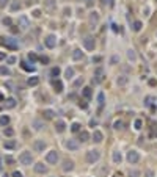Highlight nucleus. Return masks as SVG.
<instances>
[{
	"instance_id": "a19ab883",
	"label": "nucleus",
	"mask_w": 157,
	"mask_h": 177,
	"mask_svg": "<svg viewBox=\"0 0 157 177\" xmlns=\"http://www.w3.org/2000/svg\"><path fill=\"white\" fill-rule=\"evenodd\" d=\"M142 27H143V24L140 21H135L133 22V30H135V32H140V30H142Z\"/></svg>"
},
{
	"instance_id": "c85d7f7f",
	"label": "nucleus",
	"mask_w": 157,
	"mask_h": 177,
	"mask_svg": "<svg viewBox=\"0 0 157 177\" xmlns=\"http://www.w3.org/2000/svg\"><path fill=\"white\" fill-rule=\"evenodd\" d=\"M74 74H75V71H74V68H68V69H66V71H65V77H66V78H72V77H74Z\"/></svg>"
},
{
	"instance_id": "8fccbe9b",
	"label": "nucleus",
	"mask_w": 157,
	"mask_h": 177,
	"mask_svg": "<svg viewBox=\"0 0 157 177\" xmlns=\"http://www.w3.org/2000/svg\"><path fill=\"white\" fill-rule=\"evenodd\" d=\"M3 24H5V25H11L13 21H11L9 17H5V19H3Z\"/></svg>"
},
{
	"instance_id": "ea45409f",
	"label": "nucleus",
	"mask_w": 157,
	"mask_h": 177,
	"mask_svg": "<svg viewBox=\"0 0 157 177\" xmlns=\"http://www.w3.org/2000/svg\"><path fill=\"white\" fill-rule=\"evenodd\" d=\"M3 135H5V136H13V135H14V130L9 129V127H8V129L5 127V130H3Z\"/></svg>"
},
{
	"instance_id": "1a4fd4ad",
	"label": "nucleus",
	"mask_w": 157,
	"mask_h": 177,
	"mask_svg": "<svg viewBox=\"0 0 157 177\" xmlns=\"http://www.w3.org/2000/svg\"><path fill=\"white\" fill-rule=\"evenodd\" d=\"M65 146H66V149H69V151H77L80 148V143L77 139H68V141L65 143Z\"/></svg>"
},
{
	"instance_id": "c756f323",
	"label": "nucleus",
	"mask_w": 157,
	"mask_h": 177,
	"mask_svg": "<svg viewBox=\"0 0 157 177\" xmlns=\"http://www.w3.org/2000/svg\"><path fill=\"white\" fill-rule=\"evenodd\" d=\"M98 103H99V107H101V108L104 107V103H105V96H104V93H102V91L98 94Z\"/></svg>"
},
{
	"instance_id": "9d476101",
	"label": "nucleus",
	"mask_w": 157,
	"mask_h": 177,
	"mask_svg": "<svg viewBox=\"0 0 157 177\" xmlns=\"http://www.w3.org/2000/svg\"><path fill=\"white\" fill-rule=\"evenodd\" d=\"M104 80V69L102 68H98L94 71V77H93V82L94 83H101Z\"/></svg>"
},
{
	"instance_id": "e2e57ef3",
	"label": "nucleus",
	"mask_w": 157,
	"mask_h": 177,
	"mask_svg": "<svg viewBox=\"0 0 157 177\" xmlns=\"http://www.w3.org/2000/svg\"><path fill=\"white\" fill-rule=\"evenodd\" d=\"M107 2H110V0H104V3H107Z\"/></svg>"
},
{
	"instance_id": "052dcab7",
	"label": "nucleus",
	"mask_w": 157,
	"mask_h": 177,
	"mask_svg": "<svg viewBox=\"0 0 157 177\" xmlns=\"http://www.w3.org/2000/svg\"><path fill=\"white\" fill-rule=\"evenodd\" d=\"M6 58V55H5V53H0V60H5Z\"/></svg>"
},
{
	"instance_id": "4c0bfd02",
	"label": "nucleus",
	"mask_w": 157,
	"mask_h": 177,
	"mask_svg": "<svg viewBox=\"0 0 157 177\" xmlns=\"http://www.w3.org/2000/svg\"><path fill=\"white\" fill-rule=\"evenodd\" d=\"M0 74H3V75H11V71H9L6 66H0Z\"/></svg>"
},
{
	"instance_id": "79ce46f5",
	"label": "nucleus",
	"mask_w": 157,
	"mask_h": 177,
	"mask_svg": "<svg viewBox=\"0 0 157 177\" xmlns=\"http://www.w3.org/2000/svg\"><path fill=\"white\" fill-rule=\"evenodd\" d=\"M143 125V121L142 119H135V122H133V127H135V130H140Z\"/></svg>"
},
{
	"instance_id": "aec40b11",
	"label": "nucleus",
	"mask_w": 157,
	"mask_h": 177,
	"mask_svg": "<svg viewBox=\"0 0 157 177\" xmlns=\"http://www.w3.org/2000/svg\"><path fill=\"white\" fill-rule=\"evenodd\" d=\"M72 60H74V61H80V60H83V52L80 50V49H75V50L72 52Z\"/></svg>"
},
{
	"instance_id": "49530a36",
	"label": "nucleus",
	"mask_w": 157,
	"mask_h": 177,
	"mask_svg": "<svg viewBox=\"0 0 157 177\" xmlns=\"http://www.w3.org/2000/svg\"><path fill=\"white\" fill-rule=\"evenodd\" d=\"M151 101H154V97H151V96H148V97L145 99V105H146V107H149V105H151Z\"/></svg>"
},
{
	"instance_id": "4be33fe9",
	"label": "nucleus",
	"mask_w": 157,
	"mask_h": 177,
	"mask_svg": "<svg viewBox=\"0 0 157 177\" xmlns=\"http://www.w3.org/2000/svg\"><path fill=\"white\" fill-rule=\"evenodd\" d=\"M16 146H18V143H16L14 139H8V141L3 143V148H5V149H9V151H11V149H16Z\"/></svg>"
},
{
	"instance_id": "0e129e2a",
	"label": "nucleus",
	"mask_w": 157,
	"mask_h": 177,
	"mask_svg": "<svg viewBox=\"0 0 157 177\" xmlns=\"http://www.w3.org/2000/svg\"><path fill=\"white\" fill-rule=\"evenodd\" d=\"M0 172H2V166H0Z\"/></svg>"
},
{
	"instance_id": "09e8293b",
	"label": "nucleus",
	"mask_w": 157,
	"mask_h": 177,
	"mask_svg": "<svg viewBox=\"0 0 157 177\" xmlns=\"http://www.w3.org/2000/svg\"><path fill=\"white\" fill-rule=\"evenodd\" d=\"M119 61V58H118V56H112V60H110V63H112V64H116V63H118Z\"/></svg>"
},
{
	"instance_id": "39448f33",
	"label": "nucleus",
	"mask_w": 157,
	"mask_h": 177,
	"mask_svg": "<svg viewBox=\"0 0 157 177\" xmlns=\"http://www.w3.org/2000/svg\"><path fill=\"white\" fill-rule=\"evenodd\" d=\"M83 46H85V49L86 50H94V47H96V41H94V38L93 36H85L83 38Z\"/></svg>"
},
{
	"instance_id": "ddd939ff",
	"label": "nucleus",
	"mask_w": 157,
	"mask_h": 177,
	"mask_svg": "<svg viewBox=\"0 0 157 177\" xmlns=\"http://www.w3.org/2000/svg\"><path fill=\"white\" fill-rule=\"evenodd\" d=\"M88 19H90V24H91V27H96V25L99 24V14H98L96 11H91V13H90Z\"/></svg>"
},
{
	"instance_id": "2eb2a0df",
	"label": "nucleus",
	"mask_w": 157,
	"mask_h": 177,
	"mask_svg": "<svg viewBox=\"0 0 157 177\" xmlns=\"http://www.w3.org/2000/svg\"><path fill=\"white\" fill-rule=\"evenodd\" d=\"M32 127L39 132V130H42V129L46 127V124H44V121H41V119H35V121L32 122Z\"/></svg>"
},
{
	"instance_id": "f704fd0d",
	"label": "nucleus",
	"mask_w": 157,
	"mask_h": 177,
	"mask_svg": "<svg viewBox=\"0 0 157 177\" xmlns=\"http://www.w3.org/2000/svg\"><path fill=\"white\" fill-rule=\"evenodd\" d=\"M60 72H61V71H60L58 66H57V68H52V69H51V77H53V78H55V77L60 75Z\"/></svg>"
},
{
	"instance_id": "b1692460",
	"label": "nucleus",
	"mask_w": 157,
	"mask_h": 177,
	"mask_svg": "<svg viewBox=\"0 0 157 177\" xmlns=\"http://www.w3.org/2000/svg\"><path fill=\"white\" fill-rule=\"evenodd\" d=\"M52 85H53V88H55L57 93H61V91H63V83L60 82V80H53Z\"/></svg>"
},
{
	"instance_id": "3c124183",
	"label": "nucleus",
	"mask_w": 157,
	"mask_h": 177,
	"mask_svg": "<svg viewBox=\"0 0 157 177\" xmlns=\"http://www.w3.org/2000/svg\"><path fill=\"white\" fill-rule=\"evenodd\" d=\"M5 162L11 165V163H14V158H13V157H6V158H5Z\"/></svg>"
},
{
	"instance_id": "bf43d9fd",
	"label": "nucleus",
	"mask_w": 157,
	"mask_h": 177,
	"mask_svg": "<svg viewBox=\"0 0 157 177\" xmlns=\"http://www.w3.org/2000/svg\"><path fill=\"white\" fill-rule=\"evenodd\" d=\"M41 61L42 63H49V58H47V56H41Z\"/></svg>"
},
{
	"instance_id": "f257e3e1",
	"label": "nucleus",
	"mask_w": 157,
	"mask_h": 177,
	"mask_svg": "<svg viewBox=\"0 0 157 177\" xmlns=\"http://www.w3.org/2000/svg\"><path fill=\"white\" fill-rule=\"evenodd\" d=\"M99 158H101V152H99L98 149H90L85 155L86 163H90V165H94L96 162H99Z\"/></svg>"
},
{
	"instance_id": "603ef678",
	"label": "nucleus",
	"mask_w": 157,
	"mask_h": 177,
	"mask_svg": "<svg viewBox=\"0 0 157 177\" xmlns=\"http://www.w3.org/2000/svg\"><path fill=\"white\" fill-rule=\"evenodd\" d=\"M33 16H35V17H39V16H41V11H39V9H36V11H33Z\"/></svg>"
},
{
	"instance_id": "dca6fc26",
	"label": "nucleus",
	"mask_w": 157,
	"mask_h": 177,
	"mask_svg": "<svg viewBox=\"0 0 157 177\" xmlns=\"http://www.w3.org/2000/svg\"><path fill=\"white\" fill-rule=\"evenodd\" d=\"M55 130H57V133H63L66 130V122L65 121H57V124H55Z\"/></svg>"
},
{
	"instance_id": "680f3d73",
	"label": "nucleus",
	"mask_w": 157,
	"mask_h": 177,
	"mask_svg": "<svg viewBox=\"0 0 157 177\" xmlns=\"http://www.w3.org/2000/svg\"><path fill=\"white\" fill-rule=\"evenodd\" d=\"M2 101H5V99H3V94L0 93V102H2Z\"/></svg>"
},
{
	"instance_id": "393cba45",
	"label": "nucleus",
	"mask_w": 157,
	"mask_h": 177,
	"mask_svg": "<svg viewBox=\"0 0 157 177\" xmlns=\"http://www.w3.org/2000/svg\"><path fill=\"white\" fill-rule=\"evenodd\" d=\"M27 83H28V86H36L39 83V77H36V75L30 77V78L27 80Z\"/></svg>"
},
{
	"instance_id": "6e6552de",
	"label": "nucleus",
	"mask_w": 157,
	"mask_h": 177,
	"mask_svg": "<svg viewBox=\"0 0 157 177\" xmlns=\"http://www.w3.org/2000/svg\"><path fill=\"white\" fill-rule=\"evenodd\" d=\"M44 44H46V47H47V49H53V47L57 46V36H55V35H49V36H46Z\"/></svg>"
},
{
	"instance_id": "f8f14e48",
	"label": "nucleus",
	"mask_w": 157,
	"mask_h": 177,
	"mask_svg": "<svg viewBox=\"0 0 157 177\" xmlns=\"http://www.w3.org/2000/svg\"><path fill=\"white\" fill-rule=\"evenodd\" d=\"M18 24H19V28H21V30H27L30 27V21H28L27 16H21L19 21H18Z\"/></svg>"
},
{
	"instance_id": "4d7b16f0",
	"label": "nucleus",
	"mask_w": 157,
	"mask_h": 177,
	"mask_svg": "<svg viewBox=\"0 0 157 177\" xmlns=\"http://www.w3.org/2000/svg\"><path fill=\"white\" fill-rule=\"evenodd\" d=\"M8 2H9V0H0V6H5Z\"/></svg>"
},
{
	"instance_id": "4468645a",
	"label": "nucleus",
	"mask_w": 157,
	"mask_h": 177,
	"mask_svg": "<svg viewBox=\"0 0 157 177\" xmlns=\"http://www.w3.org/2000/svg\"><path fill=\"white\" fill-rule=\"evenodd\" d=\"M61 169L65 172H69V171H72L74 169V162L72 160H65L63 162V166H61Z\"/></svg>"
},
{
	"instance_id": "13d9d810",
	"label": "nucleus",
	"mask_w": 157,
	"mask_h": 177,
	"mask_svg": "<svg viewBox=\"0 0 157 177\" xmlns=\"http://www.w3.org/2000/svg\"><path fill=\"white\" fill-rule=\"evenodd\" d=\"M93 3H94V0H86V6H93Z\"/></svg>"
},
{
	"instance_id": "9b49d317",
	"label": "nucleus",
	"mask_w": 157,
	"mask_h": 177,
	"mask_svg": "<svg viewBox=\"0 0 157 177\" xmlns=\"http://www.w3.org/2000/svg\"><path fill=\"white\" fill-rule=\"evenodd\" d=\"M33 169H35V172H38V174H46V172H47V166H46L42 162H38V163H35V166H33Z\"/></svg>"
},
{
	"instance_id": "69168bd1",
	"label": "nucleus",
	"mask_w": 157,
	"mask_h": 177,
	"mask_svg": "<svg viewBox=\"0 0 157 177\" xmlns=\"http://www.w3.org/2000/svg\"><path fill=\"white\" fill-rule=\"evenodd\" d=\"M51 177H53V176H51Z\"/></svg>"
},
{
	"instance_id": "412c9836",
	"label": "nucleus",
	"mask_w": 157,
	"mask_h": 177,
	"mask_svg": "<svg viewBox=\"0 0 157 177\" xmlns=\"http://www.w3.org/2000/svg\"><path fill=\"white\" fill-rule=\"evenodd\" d=\"M112 160H113V163H116V165H118V163H121V162H123L121 152H119V151H115V152H113V155H112Z\"/></svg>"
},
{
	"instance_id": "864d4df0",
	"label": "nucleus",
	"mask_w": 157,
	"mask_h": 177,
	"mask_svg": "<svg viewBox=\"0 0 157 177\" xmlns=\"http://www.w3.org/2000/svg\"><path fill=\"white\" fill-rule=\"evenodd\" d=\"M13 177H22V172H19V171H14V172H13Z\"/></svg>"
},
{
	"instance_id": "6ab92c4d",
	"label": "nucleus",
	"mask_w": 157,
	"mask_h": 177,
	"mask_svg": "<svg viewBox=\"0 0 157 177\" xmlns=\"http://www.w3.org/2000/svg\"><path fill=\"white\" fill-rule=\"evenodd\" d=\"M79 139H80L82 143L90 141V133L86 132V130H80V132H79Z\"/></svg>"
},
{
	"instance_id": "473e14b6",
	"label": "nucleus",
	"mask_w": 157,
	"mask_h": 177,
	"mask_svg": "<svg viewBox=\"0 0 157 177\" xmlns=\"http://www.w3.org/2000/svg\"><path fill=\"white\" fill-rule=\"evenodd\" d=\"M42 115H44L46 119H52L53 116H55V111H53V110H44V113H42Z\"/></svg>"
},
{
	"instance_id": "72a5a7b5",
	"label": "nucleus",
	"mask_w": 157,
	"mask_h": 177,
	"mask_svg": "<svg viewBox=\"0 0 157 177\" xmlns=\"http://www.w3.org/2000/svg\"><path fill=\"white\" fill-rule=\"evenodd\" d=\"M9 124V116H0V125L6 127Z\"/></svg>"
},
{
	"instance_id": "f03ea898",
	"label": "nucleus",
	"mask_w": 157,
	"mask_h": 177,
	"mask_svg": "<svg viewBox=\"0 0 157 177\" xmlns=\"http://www.w3.org/2000/svg\"><path fill=\"white\" fill-rule=\"evenodd\" d=\"M19 163L21 165H24V166H30L33 163V155H32V152H28V151H24L19 155Z\"/></svg>"
},
{
	"instance_id": "2f4dec72",
	"label": "nucleus",
	"mask_w": 157,
	"mask_h": 177,
	"mask_svg": "<svg viewBox=\"0 0 157 177\" xmlns=\"http://www.w3.org/2000/svg\"><path fill=\"white\" fill-rule=\"evenodd\" d=\"M21 8H22V5L19 0H14V2L11 3V11H18V9H21Z\"/></svg>"
},
{
	"instance_id": "a211bd4d",
	"label": "nucleus",
	"mask_w": 157,
	"mask_h": 177,
	"mask_svg": "<svg viewBox=\"0 0 157 177\" xmlns=\"http://www.w3.org/2000/svg\"><path fill=\"white\" fill-rule=\"evenodd\" d=\"M102 139H104V135H102V132H99V130H94V132H93V141H94V143H102Z\"/></svg>"
},
{
	"instance_id": "c03bdc74",
	"label": "nucleus",
	"mask_w": 157,
	"mask_h": 177,
	"mask_svg": "<svg viewBox=\"0 0 157 177\" xmlns=\"http://www.w3.org/2000/svg\"><path fill=\"white\" fill-rule=\"evenodd\" d=\"M16 60H18L16 56H8V58H6V63H8V64H14Z\"/></svg>"
},
{
	"instance_id": "7c9ffc66",
	"label": "nucleus",
	"mask_w": 157,
	"mask_h": 177,
	"mask_svg": "<svg viewBox=\"0 0 157 177\" xmlns=\"http://www.w3.org/2000/svg\"><path fill=\"white\" fill-rule=\"evenodd\" d=\"M44 5H46V8L53 9L57 6V2H55V0H44Z\"/></svg>"
},
{
	"instance_id": "e433bc0d",
	"label": "nucleus",
	"mask_w": 157,
	"mask_h": 177,
	"mask_svg": "<svg viewBox=\"0 0 157 177\" xmlns=\"http://www.w3.org/2000/svg\"><path fill=\"white\" fill-rule=\"evenodd\" d=\"M127 176H129V177H140V176H142V172H140L138 169H131Z\"/></svg>"
},
{
	"instance_id": "de8ad7c7",
	"label": "nucleus",
	"mask_w": 157,
	"mask_h": 177,
	"mask_svg": "<svg viewBox=\"0 0 157 177\" xmlns=\"http://www.w3.org/2000/svg\"><path fill=\"white\" fill-rule=\"evenodd\" d=\"M145 177H154V171H152V169H148V171H145Z\"/></svg>"
},
{
	"instance_id": "cd10ccee",
	"label": "nucleus",
	"mask_w": 157,
	"mask_h": 177,
	"mask_svg": "<svg viewBox=\"0 0 157 177\" xmlns=\"http://www.w3.org/2000/svg\"><path fill=\"white\" fill-rule=\"evenodd\" d=\"M3 102H5L6 108H14V107H16V99H13V97L6 99V101H3Z\"/></svg>"
},
{
	"instance_id": "7ed1b4c3",
	"label": "nucleus",
	"mask_w": 157,
	"mask_h": 177,
	"mask_svg": "<svg viewBox=\"0 0 157 177\" xmlns=\"http://www.w3.org/2000/svg\"><path fill=\"white\" fill-rule=\"evenodd\" d=\"M0 42H2L6 49H11V50L18 49V42H16L14 38H0Z\"/></svg>"
},
{
	"instance_id": "5701e85b",
	"label": "nucleus",
	"mask_w": 157,
	"mask_h": 177,
	"mask_svg": "<svg viewBox=\"0 0 157 177\" xmlns=\"http://www.w3.org/2000/svg\"><path fill=\"white\" fill-rule=\"evenodd\" d=\"M82 96H83L85 99H88V101H90V99H91V96H93L91 88H90V86H85V88L82 89Z\"/></svg>"
},
{
	"instance_id": "423d86ee",
	"label": "nucleus",
	"mask_w": 157,
	"mask_h": 177,
	"mask_svg": "<svg viewBox=\"0 0 157 177\" xmlns=\"http://www.w3.org/2000/svg\"><path fill=\"white\" fill-rule=\"evenodd\" d=\"M127 162L131 163V165H135V163L140 162V154L137 151H129L127 152Z\"/></svg>"
},
{
	"instance_id": "58836bf2",
	"label": "nucleus",
	"mask_w": 157,
	"mask_h": 177,
	"mask_svg": "<svg viewBox=\"0 0 157 177\" xmlns=\"http://www.w3.org/2000/svg\"><path fill=\"white\" fill-rule=\"evenodd\" d=\"M80 129H82V125H80L79 122H74V124L71 125V132H74V133L75 132H80Z\"/></svg>"
},
{
	"instance_id": "bb28decb",
	"label": "nucleus",
	"mask_w": 157,
	"mask_h": 177,
	"mask_svg": "<svg viewBox=\"0 0 157 177\" xmlns=\"http://www.w3.org/2000/svg\"><path fill=\"white\" fill-rule=\"evenodd\" d=\"M127 60H129V61H132V63L137 61V53H135V50L129 49V50H127Z\"/></svg>"
},
{
	"instance_id": "c9c22d12",
	"label": "nucleus",
	"mask_w": 157,
	"mask_h": 177,
	"mask_svg": "<svg viewBox=\"0 0 157 177\" xmlns=\"http://www.w3.org/2000/svg\"><path fill=\"white\" fill-rule=\"evenodd\" d=\"M123 125H124V122H123L121 119H118V121H115V124H113V129H115V130H121Z\"/></svg>"
},
{
	"instance_id": "20e7f679",
	"label": "nucleus",
	"mask_w": 157,
	"mask_h": 177,
	"mask_svg": "<svg viewBox=\"0 0 157 177\" xmlns=\"http://www.w3.org/2000/svg\"><path fill=\"white\" fill-rule=\"evenodd\" d=\"M58 160H60V155H58L57 151H51V152H47V155H46V162H47L49 165H57Z\"/></svg>"
},
{
	"instance_id": "6e6d98bb",
	"label": "nucleus",
	"mask_w": 157,
	"mask_h": 177,
	"mask_svg": "<svg viewBox=\"0 0 157 177\" xmlns=\"http://www.w3.org/2000/svg\"><path fill=\"white\" fill-rule=\"evenodd\" d=\"M99 61H101V56H96V58L93 56V63H99Z\"/></svg>"
},
{
	"instance_id": "5fc2aeb1",
	"label": "nucleus",
	"mask_w": 157,
	"mask_h": 177,
	"mask_svg": "<svg viewBox=\"0 0 157 177\" xmlns=\"http://www.w3.org/2000/svg\"><path fill=\"white\" fill-rule=\"evenodd\" d=\"M96 124H98V121H96V119H91V121H90V125H91V127H94Z\"/></svg>"
},
{
	"instance_id": "0eeeda50",
	"label": "nucleus",
	"mask_w": 157,
	"mask_h": 177,
	"mask_svg": "<svg viewBox=\"0 0 157 177\" xmlns=\"http://www.w3.org/2000/svg\"><path fill=\"white\" fill-rule=\"evenodd\" d=\"M46 141L44 139H35L33 141V149H35V152H44V149H46Z\"/></svg>"
},
{
	"instance_id": "a878e982",
	"label": "nucleus",
	"mask_w": 157,
	"mask_h": 177,
	"mask_svg": "<svg viewBox=\"0 0 157 177\" xmlns=\"http://www.w3.org/2000/svg\"><path fill=\"white\" fill-rule=\"evenodd\" d=\"M21 68L24 69V71H27V72H35V66H30L28 63H25V61L21 63Z\"/></svg>"
},
{
	"instance_id": "f3484780",
	"label": "nucleus",
	"mask_w": 157,
	"mask_h": 177,
	"mask_svg": "<svg viewBox=\"0 0 157 177\" xmlns=\"http://www.w3.org/2000/svg\"><path fill=\"white\" fill-rule=\"evenodd\" d=\"M129 83V77L127 75H119L118 78H116V85L118 86H126Z\"/></svg>"
},
{
	"instance_id": "a18cd8bd",
	"label": "nucleus",
	"mask_w": 157,
	"mask_h": 177,
	"mask_svg": "<svg viewBox=\"0 0 157 177\" xmlns=\"http://www.w3.org/2000/svg\"><path fill=\"white\" fill-rule=\"evenodd\" d=\"M28 60H30V61H32V64H33V63H35L36 60H38V56H36L35 53H28Z\"/></svg>"
},
{
	"instance_id": "37998d69",
	"label": "nucleus",
	"mask_w": 157,
	"mask_h": 177,
	"mask_svg": "<svg viewBox=\"0 0 157 177\" xmlns=\"http://www.w3.org/2000/svg\"><path fill=\"white\" fill-rule=\"evenodd\" d=\"M82 85H83V77H80V78L74 80V86H75V88H79V86H82Z\"/></svg>"
}]
</instances>
